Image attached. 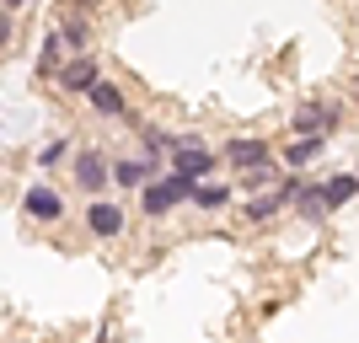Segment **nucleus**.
Returning a JSON list of instances; mask_svg holds the SVG:
<instances>
[{"label": "nucleus", "instance_id": "nucleus-3", "mask_svg": "<svg viewBox=\"0 0 359 343\" xmlns=\"http://www.w3.org/2000/svg\"><path fill=\"white\" fill-rule=\"evenodd\" d=\"M338 123H344V107L322 97V102H300V107H295V119H290V129H295V135H316V140H327Z\"/></svg>", "mask_w": 359, "mask_h": 343}, {"label": "nucleus", "instance_id": "nucleus-5", "mask_svg": "<svg viewBox=\"0 0 359 343\" xmlns=\"http://www.w3.org/2000/svg\"><path fill=\"white\" fill-rule=\"evenodd\" d=\"M70 172H75V182H81V194H86V199H102V188H107V156H102V150L81 145V150H75V161H70Z\"/></svg>", "mask_w": 359, "mask_h": 343}, {"label": "nucleus", "instance_id": "nucleus-13", "mask_svg": "<svg viewBox=\"0 0 359 343\" xmlns=\"http://www.w3.org/2000/svg\"><path fill=\"white\" fill-rule=\"evenodd\" d=\"M322 145H327V140H316V135H295V140L285 145V166H290V172H300L306 161H316V156H322Z\"/></svg>", "mask_w": 359, "mask_h": 343}, {"label": "nucleus", "instance_id": "nucleus-1", "mask_svg": "<svg viewBox=\"0 0 359 343\" xmlns=\"http://www.w3.org/2000/svg\"><path fill=\"white\" fill-rule=\"evenodd\" d=\"M188 188L194 182H182L177 172H166V177H150L145 188H140V215H150V220H166L172 209L188 199Z\"/></svg>", "mask_w": 359, "mask_h": 343}, {"label": "nucleus", "instance_id": "nucleus-2", "mask_svg": "<svg viewBox=\"0 0 359 343\" xmlns=\"http://www.w3.org/2000/svg\"><path fill=\"white\" fill-rule=\"evenodd\" d=\"M220 166V156H215L204 140H194V135H182L177 145H172V172H177L182 182H210V172Z\"/></svg>", "mask_w": 359, "mask_h": 343}, {"label": "nucleus", "instance_id": "nucleus-18", "mask_svg": "<svg viewBox=\"0 0 359 343\" xmlns=\"http://www.w3.org/2000/svg\"><path fill=\"white\" fill-rule=\"evenodd\" d=\"M11 43V11H0V48Z\"/></svg>", "mask_w": 359, "mask_h": 343}, {"label": "nucleus", "instance_id": "nucleus-17", "mask_svg": "<svg viewBox=\"0 0 359 343\" xmlns=\"http://www.w3.org/2000/svg\"><path fill=\"white\" fill-rule=\"evenodd\" d=\"M60 54H65L60 38L48 32V38H43V54H38V75H48V81H54V70H60Z\"/></svg>", "mask_w": 359, "mask_h": 343}, {"label": "nucleus", "instance_id": "nucleus-19", "mask_svg": "<svg viewBox=\"0 0 359 343\" xmlns=\"http://www.w3.org/2000/svg\"><path fill=\"white\" fill-rule=\"evenodd\" d=\"M22 6H27V0H0V11H22Z\"/></svg>", "mask_w": 359, "mask_h": 343}, {"label": "nucleus", "instance_id": "nucleus-6", "mask_svg": "<svg viewBox=\"0 0 359 343\" xmlns=\"http://www.w3.org/2000/svg\"><path fill=\"white\" fill-rule=\"evenodd\" d=\"M123 225H129L123 204H113V199H91V204H86V231H91L97 241H113V236H123Z\"/></svg>", "mask_w": 359, "mask_h": 343}, {"label": "nucleus", "instance_id": "nucleus-12", "mask_svg": "<svg viewBox=\"0 0 359 343\" xmlns=\"http://www.w3.org/2000/svg\"><path fill=\"white\" fill-rule=\"evenodd\" d=\"M150 177H156V161H135V156L107 161V182H118V188H145Z\"/></svg>", "mask_w": 359, "mask_h": 343}, {"label": "nucleus", "instance_id": "nucleus-8", "mask_svg": "<svg viewBox=\"0 0 359 343\" xmlns=\"http://www.w3.org/2000/svg\"><path fill=\"white\" fill-rule=\"evenodd\" d=\"M22 209H27L38 225H54V220H65V199L48 188V182H32L27 194H22Z\"/></svg>", "mask_w": 359, "mask_h": 343}, {"label": "nucleus", "instance_id": "nucleus-16", "mask_svg": "<svg viewBox=\"0 0 359 343\" xmlns=\"http://www.w3.org/2000/svg\"><path fill=\"white\" fill-rule=\"evenodd\" d=\"M290 204H300V215H306V220H327V215H332L327 199H322V188H306V182L295 188V199H290Z\"/></svg>", "mask_w": 359, "mask_h": 343}, {"label": "nucleus", "instance_id": "nucleus-20", "mask_svg": "<svg viewBox=\"0 0 359 343\" xmlns=\"http://www.w3.org/2000/svg\"><path fill=\"white\" fill-rule=\"evenodd\" d=\"M91 6H97V0H70V11H91Z\"/></svg>", "mask_w": 359, "mask_h": 343}, {"label": "nucleus", "instance_id": "nucleus-14", "mask_svg": "<svg viewBox=\"0 0 359 343\" xmlns=\"http://www.w3.org/2000/svg\"><path fill=\"white\" fill-rule=\"evenodd\" d=\"M354 188H359V177H354V172H338V177H327V182H322V199H327V209H332V215H338V209H344L348 199H354Z\"/></svg>", "mask_w": 359, "mask_h": 343}, {"label": "nucleus", "instance_id": "nucleus-9", "mask_svg": "<svg viewBox=\"0 0 359 343\" xmlns=\"http://www.w3.org/2000/svg\"><path fill=\"white\" fill-rule=\"evenodd\" d=\"M86 102L97 107L102 119H135V113H129V97H123V91L113 86L107 75H97V81H91V86H86Z\"/></svg>", "mask_w": 359, "mask_h": 343}, {"label": "nucleus", "instance_id": "nucleus-7", "mask_svg": "<svg viewBox=\"0 0 359 343\" xmlns=\"http://www.w3.org/2000/svg\"><path fill=\"white\" fill-rule=\"evenodd\" d=\"M54 38H60V48H70V54H91V43H97V27H91L86 11H65L60 27H54Z\"/></svg>", "mask_w": 359, "mask_h": 343}, {"label": "nucleus", "instance_id": "nucleus-10", "mask_svg": "<svg viewBox=\"0 0 359 343\" xmlns=\"http://www.w3.org/2000/svg\"><path fill=\"white\" fill-rule=\"evenodd\" d=\"M97 75H102V65L91 60V54H75L70 65H60V70H54V81H60L70 97H86V86L97 81Z\"/></svg>", "mask_w": 359, "mask_h": 343}, {"label": "nucleus", "instance_id": "nucleus-11", "mask_svg": "<svg viewBox=\"0 0 359 343\" xmlns=\"http://www.w3.org/2000/svg\"><path fill=\"white\" fill-rule=\"evenodd\" d=\"M295 188H300V177H285L279 188H273V194L247 199V220H273V215H279V209H285L290 199H295Z\"/></svg>", "mask_w": 359, "mask_h": 343}, {"label": "nucleus", "instance_id": "nucleus-15", "mask_svg": "<svg viewBox=\"0 0 359 343\" xmlns=\"http://www.w3.org/2000/svg\"><path fill=\"white\" fill-rule=\"evenodd\" d=\"M188 199H194L204 215H215V209L231 204V188H220V182H194V188H188Z\"/></svg>", "mask_w": 359, "mask_h": 343}, {"label": "nucleus", "instance_id": "nucleus-4", "mask_svg": "<svg viewBox=\"0 0 359 343\" xmlns=\"http://www.w3.org/2000/svg\"><path fill=\"white\" fill-rule=\"evenodd\" d=\"M220 161H225V166H236L241 177H247V172H263V166H273V150H269V140H247V135H236V140H225Z\"/></svg>", "mask_w": 359, "mask_h": 343}]
</instances>
